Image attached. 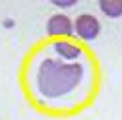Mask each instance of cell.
Wrapping results in <instances>:
<instances>
[{"instance_id": "obj_1", "label": "cell", "mask_w": 122, "mask_h": 120, "mask_svg": "<svg viewBox=\"0 0 122 120\" xmlns=\"http://www.w3.org/2000/svg\"><path fill=\"white\" fill-rule=\"evenodd\" d=\"M85 76L81 62H66L60 58H43L35 72V89L43 99H62L80 87Z\"/></svg>"}, {"instance_id": "obj_2", "label": "cell", "mask_w": 122, "mask_h": 120, "mask_svg": "<svg viewBox=\"0 0 122 120\" xmlns=\"http://www.w3.org/2000/svg\"><path fill=\"white\" fill-rule=\"evenodd\" d=\"M74 33L81 41H93L101 33V23L93 14H80L74 21Z\"/></svg>"}, {"instance_id": "obj_3", "label": "cell", "mask_w": 122, "mask_h": 120, "mask_svg": "<svg viewBox=\"0 0 122 120\" xmlns=\"http://www.w3.org/2000/svg\"><path fill=\"white\" fill-rule=\"evenodd\" d=\"M47 33L51 37H72L74 23L66 14H54L47 20Z\"/></svg>"}, {"instance_id": "obj_4", "label": "cell", "mask_w": 122, "mask_h": 120, "mask_svg": "<svg viewBox=\"0 0 122 120\" xmlns=\"http://www.w3.org/2000/svg\"><path fill=\"white\" fill-rule=\"evenodd\" d=\"M52 49H54L56 56L60 60H66V62H76V60L81 56V49L78 45L70 43V41H56L52 45Z\"/></svg>"}, {"instance_id": "obj_5", "label": "cell", "mask_w": 122, "mask_h": 120, "mask_svg": "<svg viewBox=\"0 0 122 120\" xmlns=\"http://www.w3.org/2000/svg\"><path fill=\"white\" fill-rule=\"evenodd\" d=\"M99 10L107 18L116 20L122 16V0H99Z\"/></svg>"}]
</instances>
